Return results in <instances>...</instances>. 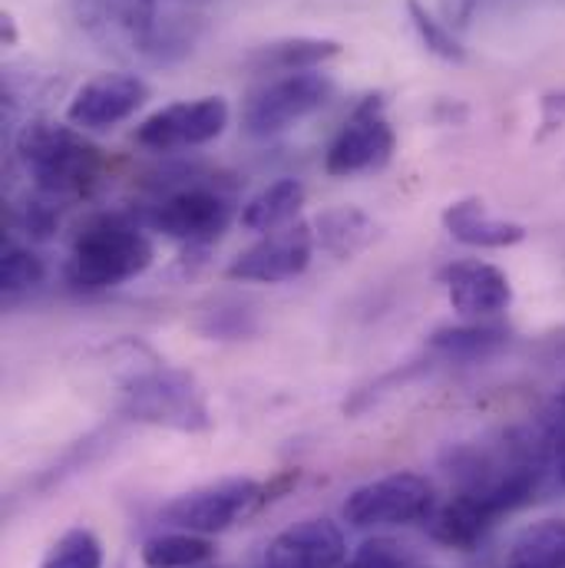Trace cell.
<instances>
[{"mask_svg": "<svg viewBox=\"0 0 565 568\" xmlns=\"http://www.w3.org/2000/svg\"><path fill=\"white\" fill-rule=\"evenodd\" d=\"M440 282L446 284L450 307L470 321H490L513 304V284L506 272L480 258L446 265L440 272Z\"/></svg>", "mask_w": 565, "mask_h": 568, "instance_id": "14", "label": "cell"}, {"mask_svg": "<svg viewBox=\"0 0 565 568\" xmlns=\"http://www.w3.org/2000/svg\"><path fill=\"white\" fill-rule=\"evenodd\" d=\"M341 53H344V47L337 40H327V37H282V40L255 47L245 57V70H252L255 77L307 73V70L324 67L327 60H337Z\"/></svg>", "mask_w": 565, "mask_h": 568, "instance_id": "16", "label": "cell"}, {"mask_svg": "<svg viewBox=\"0 0 565 568\" xmlns=\"http://www.w3.org/2000/svg\"><path fill=\"white\" fill-rule=\"evenodd\" d=\"M152 258L155 248L137 212H103L77 229L63 278L73 291L97 294L140 278Z\"/></svg>", "mask_w": 565, "mask_h": 568, "instance_id": "1", "label": "cell"}, {"mask_svg": "<svg viewBox=\"0 0 565 568\" xmlns=\"http://www.w3.org/2000/svg\"><path fill=\"white\" fill-rule=\"evenodd\" d=\"M0 40H3V47H13L17 43V20H13V13H3L0 17Z\"/></svg>", "mask_w": 565, "mask_h": 568, "instance_id": "32", "label": "cell"}, {"mask_svg": "<svg viewBox=\"0 0 565 568\" xmlns=\"http://www.w3.org/2000/svg\"><path fill=\"white\" fill-rule=\"evenodd\" d=\"M215 559V546L209 536L195 532H162L152 536L142 546V566L145 568H202Z\"/></svg>", "mask_w": 565, "mask_h": 568, "instance_id": "22", "label": "cell"}, {"mask_svg": "<svg viewBox=\"0 0 565 568\" xmlns=\"http://www.w3.org/2000/svg\"><path fill=\"white\" fill-rule=\"evenodd\" d=\"M414 566V559H411V552L401 546V542H394V539H387V536H374V539H367V542H361L357 546V552L344 562L341 568H411Z\"/></svg>", "mask_w": 565, "mask_h": 568, "instance_id": "27", "label": "cell"}, {"mask_svg": "<svg viewBox=\"0 0 565 568\" xmlns=\"http://www.w3.org/2000/svg\"><path fill=\"white\" fill-rule=\"evenodd\" d=\"M480 0H440V13H443V23L450 30H466L473 13H476Z\"/></svg>", "mask_w": 565, "mask_h": 568, "instance_id": "29", "label": "cell"}, {"mask_svg": "<svg viewBox=\"0 0 565 568\" xmlns=\"http://www.w3.org/2000/svg\"><path fill=\"white\" fill-rule=\"evenodd\" d=\"M446 235L466 248H513L526 242V225L496 219L483 199H456L440 215Z\"/></svg>", "mask_w": 565, "mask_h": 568, "instance_id": "15", "label": "cell"}, {"mask_svg": "<svg viewBox=\"0 0 565 568\" xmlns=\"http://www.w3.org/2000/svg\"><path fill=\"white\" fill-rule=\"evenodd\" d=\"M137 219L145 232H159L189 248H209L232 225L235 202L219 182H182L145 205Z\"/></svg>", "mask_w": 565, "mask_h": 568, "instance_id": "4", "label": "cell"}, {"mask_svg": "<svg viewBox=\"0 0 565 568\" xmlns=\"http://www.w3.org/2000/svg\"><path fill=\"white\" fill-rule=\"evenodd\" d=\"M436 509L433 483L421 473H387L357 486L344 503V519L354 529L411 526L424 523Z\"/></svg>", "mask_w": 565, "mask_h": 568, "instance_id": "6", "label": "cell"}, {"mask_svg": "<svg viewBox=\"0 0 565 568\" xmlns=\"http://www.w3.org/2000/svg\"><path fill=\"white\" fill-rule=\"evenodd\" d=\"M13 152L40 195L57 202L87 199L103 175V152L77 126L53 120H30L20 126Z\"/></svg>", "mask_w": 565, "mask_h": 568, "instance_id": "2", "label": "cell"}, {"mask_svg": "<svg viewBox=\"0 0 565 568\" xmlns=\"http://www.w3.org/2000/svg\"><path fill=\"white\" fill-rule=\"evenodd\" d=\"M229 126V103L222 97H202L192 103H172L145 116L133 140L149 152L195 149L219 140Z\"/></svg>", "mask_w": 565, "mask_h": 568, "instance_id": "9", "label": "cell"}, {"mask_svg": "<svg viewBox=\"0 0 565 568\" xmlns=\"http://www.w3.org/2000/svg\"><path fill=\"white\" fill-rule=\"evenodd\" d=\"M269 503L272 499H269L265 483L249 479V476H232V479H219V483L175 496L172 503L162 506V519L182 532L219 536L239 526L242 519L255 516Z\"/></svg>", "mask_w": 565, "mask_h": 568, "instance_id": "5", "label": "cell"}, {"mask_svg": "<svg viewBox=\"0 0 565 568\" xmlns=\"http://www.w3.org/2000/svg\"><path fill=\"white\" fill-rule=\"evenodd\" d=\"M159 0H73L80 27L117 57H149Z\"/></svg>", "mask_w": 565, "mask_h": 568, "instance_id": "10", "label": "cell"}, {"mask_svg": "<svg viewBox=\"0 0 565 568\" xmlns=\"http://www.w3.org/2000/svg\"><path fill=\"white\" fill-rule=\"evenodd\" d=\"M212 317V324L205 327V334H212V337H242V334H249L252 327H249V311L242 307V304H232L229 311H212L209 314Z\"/></svg>", "mask_w": 565, "mask_h": 568, "instance_id": "28", "label": "cell"}, {"mask_svg": "<svg viewBox=\"0 0 565 568\" xmlns=\"http://www.w3.org/2000/svg\"><path fill=\"white\" fill-rule=\"evenodd\" d=\"M120 407L130 420L165 426L179 433H202L212 426V414L202 387L172 367H140L120 387Z\"/></svg>", "mask_w": 565, "mask_h": 568, "instance_id": "3", "label": "cell"}, {"mask_svg": "<svg viewBox=\"0 0 565 568\" xmlns=\"http://www.w3.org/2000/svg\"><path fill=\"white\" fill-rule=\"evenodd\" d=\"M301 205H304V185L297 179H279L242 205L239 225L245 232L272 235V232H279L297 219Z\"/></svg>", "mask_w": 565, "mask_h": 568, "instance_id": "20", "label": "cell"}, {"mask_svg": "<svg viewBox=\"0 0 565 568\" xmlns=\"http://www.w3.org/2000/svg\"><path fill=\"white\" fill-rule=\"evenodd\" d=\"M546 420H549V424L556 426V429H559V433L565 436V387L559 390V394H556V400H553V410L546 414Z\"/></svg>", "mask_w": 565, "mask_h": 568, "instance_id": "31", "label": "cell"}, {"mask_svg": "<svg viewBox=\"0 0 565 568\" xmlns=\"http://www.w3.org/2000/svg\"><path fill=\"white\" fill-rule=\"evenodd\" d=\"M40 568H103V542L97 539V532L77 526L67 529L47 552Z\"/></svg>", "mask_w": 565, "mask_h": 568, "instance_id": "24", "label": "cell"}, {"mask_svg": "<svg viewBox=\"0 0 565 568\" xmlns=\"http://www.w3.org/2000/svg\"><path fill=\"white\" fill-rule=\"evenodd\" d=\"M407 17L417 30L421 43L426 47V53H433L443 63H466V47L460 43V37L436 13H430L421 0H407Z\"/></svg>", "mask_w": 565, "mask_h": 568, "instance_id": "23", "label": "cell"}, {"mask_svg": "<svg viewBox=\"0 0 565 568\" xmlns=\"http://www.w3.org/2000/svg\"><path fill=\"white\" fill-rule=\"evenodd\" d=\"M344 562V532L334 519L324 516L287 526L265 549V568H341Z\"/></svg>", "mask_w": 565, "mask_h": 568, "instance_id": "13", "label": "cell"}, {"mask_svg": "<svg viewBox=\"0 0 565 568\" xmlns=\"http://www.w3.org/2000/svg\"><path fill=\"white\" fill-rule=\"evenodd\" d=\"M559 483H563V486H565V453H563V456H559Z\"/></svg>", "mask_w": 565, "mask_h": 568, "instance_id": "33", "label": "cell"}, {"mask_svg": "<svg viewBox=\"0 0 565 568\" xmlns=\"http://www.w3.org/2000/svg\"><path fill=\"white\" fill-rule=\"evenodd\" d=\"M509 344V331L493 321H466V324H450L430 334V351L440 354L443 361L456 364H476L493 354H500Z\"/></svg>", "mask_w": 565, "mask_h": 568, "instance_id": "17", "label": "cell"}, {"mask_svg": "<svg viewBox=\"0 0 565 568\" xmlns=\"http://www.w3.org/2000/svg\"><path fill=\"white\" fill-rule=\"evenodd\" d=\"M17 229L30 239V242H47L53 239V232L60 229V202L50 195H33L20 205L17 212Z\"/></svg>", "mask_w": 565, "mask_h": 568, "instance_id": "26", "label": "cell"}, {"mask_svg": "<svg viewBox=\"0 0 565 568\" xmlns=\"http://www.w3.org/2000/svg\"><path fill=\"white\" fill-rule=\"evenodd\" d=\"M506 568H565V519L526 526L509 546Z\"/></svg>", "mask_w": 565, "mask_h": 568, "instance_id": "21", "label": "cell"}, {"mask_svg": "<svg viewBox=\"0 0 565 568\" xmlns=\"http://www.w3.org/2000/svg\"><path fill=\"white\" fill-rule=\"evenodd\" d=\"M314 229L311 222H291L279 232L265 235L252 248L232 258L225 268L229 282H252V284H282L307 272L314 258Z\"/></svg>", "mask_w": 565, "mask_h": 568, "instance_id": "11", "label": "cell"}, {"mask_svg": "<svg viewBox=\"0 0 565 568\" xmlns=\"http://www.w3.org/2000/svg\"><path fill=\"white\" fill-rule=\"evenodd\" d=\"M145 100L149 87L137 73H100L73 93L67 123L77 130H113L137 116Z\"/></svg>", "mask_w": 565, "mask_h": 568, "instance_id": "12", "label": "cell"}, {"mask_svg": "<svg viewBox=\"0 0 565 568\" xmlns=\"http://www.w3.org/2000/svg\"><path fill=\"white\" fill-rule=\"evenodd\" d=\"M563 123H565V90L563 93H549V97H543V126H546V133L563 130Z\"/></svg>", "mask_w": 565, "mask_h": 568, "instance_id": "30", "label": "cell"}, {"mask_svg": "<svg viewBox=\"0 0 565 568\" xmlns=\"http://www.w3.org/2000/svg\"><path fill=\"white\" fill-rule=\"evenodd\" d=\"M397 136L384 116V100L381 97H367L351 120L341 126V133L327 145L324 155V169L334 179H347V175H361V172H374L381 165L391 162Z\"/></svg>", "mask_w": 565, "mask_h": 568, "instance_id": "8", "label": "cell"}, {"mask_svg": "<svg viewBox=\"0 0 565 568\" xmlns=\"http://www.w3.org/2000/svg\"><path fill=\"white\" fill-rule=\"evenodd\" d=\"M426 523H430V536H433L440 546L470 552L473 546L483 542V536L493 529L496 519H493L476 499L456 493L446 506L433 509V516H430Z\"/></svg>", "mask_w": 565, "mask_h": 568, "instance_id": "18", "label": "cell"}, {"mask_svg": "<svg viewBox=\"0 0 565 568\" xmlns=\"http://www.w3.org/2000/svg\"><path fill=\"white\" fill-rule=\"evenodd\" d=\"M311 229H314L317 248H324L334 258H351V255L364 252L377 239V222L367 212L354 209V205L321 212L311 222Z\"/></svg>", "mask_w": 565, "mask_h": 568, "instance_id": "19", "label": "cell"}, {"mask_svg": "<svg viewBox=\"0 0 565 568\" xmlns=\"http://www.w3.org/2000/svg\"><path fill=\"white\" fill-rule=\"evenodd\" d=\"M331 93H334L331 77H324L317 70L287 73V77L259 87L255 93H249V100L242 106V126L255 140L279 136L294 123H301L304 116L317 113L331 100Z\"/></svg>", "mask_w": 565, "mask_h": 568, "instance_id": "7", "label": "cell"}, {"mask_svg": "<svg viewBox=\"0 0 565 568\" xmlns=\"http://www.w3.org/2000/svg\"><path fill=\"white\" fill-rule=\"evenodd\" d=\"M47 278V265L43 258L20 245V242H7L3 245V262H0V287L3 294H23L33 291L37 284H43Z\"/></svg>", "mask_w": 565, "mask_h": 568, "instance_id": "25", "label": "cell"}]
</instances>
